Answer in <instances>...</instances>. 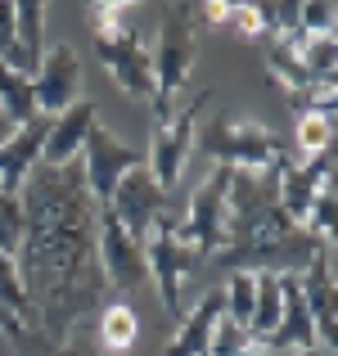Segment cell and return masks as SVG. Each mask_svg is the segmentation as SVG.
<instances>
[{
	"instance_id": "6da1fadb",
	"label": "cell",
	"mask_w": 338,
	"mask_h": 356,
	"mask_svg": "<svg viewBox=\"0 0 338 356\" xmlns=\"http://www.w3.org/2000/svg\"><path fill=\"white\" fill-rule=\"evenodd\" d=\"M18 199L27 230L14 270L32 307V334L54 352L108 298L99 266V203L86 190L81 163H36Z\"/></svg>"
},
{
	"instance_id": "7a4b0ae2",
	"label": "cell",
	"mask_w": 338,
	"mask_h": 356,
	"mask_svg": "<svg viewBox=\"0 0 338 356\" xmlns=\"http://www.w3.org/2000/svg\"><path fill=\"white\" fill-rule=\"evenodd\" d=\"M234 167L230 194H225V243L217 248L221 270H275V275H298L321 248V235L293 221L280 208V167Z\"/></svg>"
},
{
	"instance_id": "3957f363",
	"label": "cell",
	"mask_w": 338,
	"mask_h": 356,
	"mask_svg": "<svg viewBox=\"0 0 338 356\" xmlns=\"http://www.w3.org/2000/svg\"><path fill=\"white\" fill-rule=\"evenodd\" d=\"M154 63V122L176 113V95L190 86L194 63H199V9L190 0L167 5L163 32H158V50L149 54Z\"/></svg>"
},
{
	"instance_id": "277c9868",
	"label": "cell",
	"mask_w": 338,
	"mask_h": 356,
	"mask_svg": "<svg viewBox=\"0 0 338 356\" xmlns=\"http://www.w3.org/2000/svg\"><path fill=\"white\" fill-rule=\"evenodd\" d=\"M176 221L181 217H158L154 221V230L145 235V266H149V275L158 280V289H163V307H167V316H176L181 321L185 316V302H181V284H185V275L190 270H199L203 266V257H199V248L194 243H185L181 235H176Z\"/></svg>"
},
{
	"instance_id": "5b68a950",
	"label": "cell",
	"mask_w": 338,
	"mask_h": 356,
	"mask_svg": "<svg viewBox=\"0 0 338 356\" xmlns=\"http://www.w3.org/2000/svg\"><path fill=\"white\" fill-rule=\"evenodd\" d=\"M194 149L212 154L225 167H248V172H257V167H275L280 158L289 154V149L280 145L261 122H234V118H212L208 131L194 140Z\"/></svg>"
},
{
	"instance_id": "8992f818",
	"label": "cell",
	"mask_w": 338,
	"mask_h": 356,
	"mask_svg": "<svg viewBox=\"0 0 338 356\" xmlns=\"http://www.w3.org/2000/svg\"><path fill=\"white\" fill-rule=\"evenodd\" d=\"M230 172L234 167H225V163L212 167L208 181L190 190V203H185L181 221H176V235L185 243H194L203 261H212L217 248L225 243V194H230Z\"/></svg>"
},
{
	"instance_id": "52a82bcc",
	"label": "cell",
	"mask_w": 338,
	"mask_h": 356,
	"mask_svg": "<svg viewBox=\"0 0 338 356\" xmlns=\"http://www.w3.org/2000/svg\"><path fill=\"white\" fill-rule=\"evenodd\" d=\"M208 99H212V90H199L194 99H185L181 113L154 122V131H149L145 167L163 190H172V185L185 176V163H190V154H194V122H199V108L208 104Z\"/></svg>"
},
{
	"instance_id": "ba28073f",
	"label": "cell",
	"mask_w": 338,
	"mask_h": 356,
	"mask_svg": "<svg viewBox=\"0 0 338 356\" xmlns=\"http://www.w3.org/2000/svg\"><path fill=\"white\" fill-rule=\"evenodd\" d=\"M104 208L122 221V230H127L131 239L145 243V235L154 230V221L172 212V190H163V185L149 176V167L140 163V167H131V172L118 181V190H113V199L104 203Z\"/></svg>"
},
{
	"instance_id": "9c48e42d",
	"label": "cell",
	"mask_w": 338,
	"mask_h": 356,
	"mask_svg": "<svg viewBox=\"0 0 338 356\" xmlns=\"http://www.w3.org/2000/svg\"><path fill=\"white\" fill-rule=\"evenodd\" d=\"M77 163H81V176H86L90 199L104 208V203L113 199V190H118L122 176H127L131 167L145 163V149L122 145V140L113 136V131H104V127H90V136H86V145H81Z\"/></svg>"
},
{
	"instance_id": "30bf717a",
	"label": "cell",
	"mask_w": 338,
	"mask_h": 356,
	"mask_svg": "<svg viewBox=\"0 0 338 356\" xmlns=\"http://www.w3.org/2000/svg\"><path fill=\"white\" fill-rule=\"evenodd\" d=\"M95 54L108 68V77L118 81L127 95L136 99H154V63H149L145 36L140 27H118V32H95Z\"/></svg>"
},
{
	"instance_id": "8fae6325",
	"label": "cell",
	"mask_w": 338,
	"mask_h": 356,
	"mask_svg": "<svg viewBox=\"0 0 338 356\" xmlns=\"http://www.w3.org/2000/svg\"><path fill=\"white\" fill-rule=\"evenodd\" d=\"M334 243L325 239L316 248V257L298 270V289H303V302L312 312L316 325V343L325 352H338V284H334Z\"/></svg>"
},
{
	"instance_id": "7c38bea8",
	"label": "cell",
	"mask_w": 338,
	"mask_h": 356,
	"mask_svg": "<svg viewBox=\"0 0 338 356\" xmlns=\"http://www.w3.org/2000/svg\"><path fill=\"white\" fill-rule=\"evenodd\" d=\"M99 266H104L108 289H122V293H136L149 284L145 248H140V239L122 230V221L108 208H99Z\"/></svg>"
},
{
	"instance_id": "4fadbf2b",
	"label": "cell",
	"mask_w": 338,
	"mask_h": 356,
	"mask_svg": "<svg viewBox=\"0 0 338 356\" xmlns=\"http://www.w3.org/2000/svg\"><path fill=\"white\" fill-rule=\"evenodd\" d=\"M32 90H36V108H41L45 118H59L63 108L77 99V90H81V59H77V50H72L68 41L45 45L41 63H36V72H32Z\"/></svg>"
},
{
	"instance_id": "5bb4252c",
	"label": "cell",
	"mask_w": 338,
	"mask_h": 356,
	"mask_svg": "<svg viewBox=\"0 0 338 356\" xmlns=\"http://www.w3.org/2000/svg\"><path fill=\"white\" fill-rule=\"evenodd\" d=\"M90 127H99V104H95V99H72L59 118H50V136H45L41 163L45 167L77 163V154H81V145H86Z\"/></svg>"
},
{
	"instance_id": "9a60e30c",
	"label": "cell",
	"mask_w": 338,
	"mask_h": 356,
	"mask_svg": "<svg viewBox=\"0 0 338 356\" xmlns=\"http://www.w3.org/2000/svg\"><path fill=\"white\" fill-rule=\"evenodd\" d=\"M330 167H334V149H325V154H316V158H289V163L280 167V208L293 221L307 217V208H312L316 194H321V185L330 181Z\"/></svg>"
},
{
	"instance_id": "2e32d148",
	"label": "cell",
	"mask_w": 338,
	"mask_h": 356,
	"mask_svg": "<svg viewBox=\"0 0 338 356\" xmlns=\"http://www.w3.org/2000/svg\"><path fill=\"white\" fill-rule=\"evenodd\" d=\"M45 136H50V118L45 113L23 122V127H14V136L0 145V190H9V194L23 190V181L36 172V163H41Z\"/></svg>"
},
{
	"instance_id": "e0dca14e",
	"label": "cell",
	"mask_w": 338,
	"mask_h": 356,
	"mask_svg": "<svg viewBox=\"0 0 338 356\" xmlns=\"http://www.w3.org/2000/svg\"><path fill=\"white\" fill-rule=\"evenodd\" d=\"M221 316H225V307H221V284H217L181 316V330L172 334L163 356H208V339H212Z\"/></svg>"
},
{
	"instance_id": "ac0fdd59",
	"label": "cell",
	"mask_w": 338,
	"mask_h": 356,
	"mask_svg": "<svg viewBox=\"0 0 338 356\" xmlns=\"http://www.w3.org/2000/svg\"><path fill=\"white\" fill-rule=\"evenodd\" d=\"M140 339V312L131 307V298H113L99 302V321H95V348L104 356H122L131 352Z\"/></svg>"
},
{
	"instance_id": "d6986e66",
	"label": "cell",
	"mask_w": 338,
	"mask_h": 356,
	"mask_svg": "<svg viewBox=\"0 0 338 356\" xmlns=\"http://www.w3.org/2000/svg\"><path fill=\"white\" fill-rule=\"evenodd\" d=\"M252 280H257V298H252L248 334L261 343L280 325V307H284V275H275V270H252Z\"/></svg>"
},
{
	"instance_id": "ffe728a7",
	"label": "cell",
	"mask_w": 338,
	"mask_h": 356,
	"mask_svg": "<svg viewBox=\"0 0 338 356\" xmlns=\"http://www.w3.org/2000/svg\"><path fill=\"white\" fill-rule=\"evenodd\" d=\"M0 108H5V118L14 122V127L41 118V108H36V90H32V77H27V72L5 68V63H0Z\"/></svg>"
},
{
	"instance_id": "44dd1931",
	"label": "cell",
	"mask_w": 338,
	"mask_h": 356,
	"mask_svg": "<svg viewBox=\"0 0 338 356\" xmlns=\"http://www.w3.org/2000/svg\"><path fill=\"white\" fill-rule=\"evenodd\" d=\"M45 5H50V0H14L18 45H23L32 72H36V63H41V54H45Z\"/></svg>"
},
{
	"instance_id": "7402d4cb",
	"label": "cell",
	"mask_w": 338,
	"mask_h": 356,
	"mask_svg": "<svg viewBox=\"0 0 338 356\" xmlns=\"http://www.w3.org/2000/svg\"><path fill=\"white\" fill-rule=\"evenodd\" d=\"M334 149V113H303L293 118V140H289V158H316Z\"/></svg>"
},
{
	"instance_id": "603a6c76",
	"label": "cell",
	"mask_w": 338,
	"mask_h": 356,
	"mask_svg": "<svg viewBox=\"0 0 338 356\" xmlns=\"http://www.w3.org/2000/svg\"><path fill=\"white\" fill-rule=\"evenodd\" d=\"M252 298H257V280L252 270H225V284H221V307L230 321H239L248 330L252 321Z\"/></svg>"
},
{
	"instance_id": "cb8c5ba5",
	"label": "cell",
	"mask_w": 338,
	"mask_h": 356,
	"mask_svg": "<svg viewBox=\"0 0 338 356\" xmlns=\"http://www.w3.org/2000/svg\"><path fill=\"white\" fill-rule=\"evenodd\" d=\"M248 352H257V339H252L239 321L221 316L217 330H212V339H208V356H248Z\"/></svg>"
},
{
	"instance_id": "d4e9b609",
	"label": "cell",
	"mask_w": 338,
	"mask_h": 356,
	"mask_svg": "<svg viewBox=\"0 0 338 356\" xmlns=\"http://www.w3.org/2000/svg\"><path fill=\"white\" fill-rule=\"evenodd\" d=\"M145 5V0H86V18L90 32H118V27H131V14Z\"/></svg>"
},
{
	"instance_id": "484cf974",
	"label": "cell",
	"mask_w": 338,
	"mask_h": 356,
	"mask_svg": "<svg viewBox=\"0 0 338 356\" xmlns=\"http://www.w3.org/2000/svg\"><path fill=\"white\" fill-rule=\"evenodd\" d=\"M27 217H23V199L9 190H0V252L5 257H18V243H23Z\"/></svg>"
},
{
	"instance_id": "4316f807",
	"label": "cell",
	"mask_w": 338,
	"mask_h": 356,
	"mask_svg": "<svg viewBox=\"0 0 338 356\" xmlns=\"http://www.w3.org/2000/svg\"><path fill=\"white\" fill-rule=\"evenodd\" d=\"M0 63L14 72L32 77V63H27L23 45H18V27H14V0H0Z\"/></svg>"
},
{
	"instance_id": "83f0119b",
	"label": "cell",
	"mask_w": 338,
	"mask_h": 356,
	"mask_svg": "<svg viewBox=\"0 0 338 356\" xmlns=\"http://www.w3.org/2000/svg\"><path fill=\"white\" fill-rule=\"evenodd\" d=\"M334 23H338V0H303V9H298V32L334 36Z\"/></svg>"
},
{
	"instance_id": "f1b7e54d",
	"label": "cell",
	"mask_w": 338,
	"mask_h": 356,
	"mask_svg": "<svg viewBox=\"0 0 338 356\" xmlns=\"http://www.w3.org/2000/svg\"><path fill=\"white\" fill-rule=\"evenodd\" d=\"M45 356H99V348H86V343H81V330H72L68 339L59 343V348L45 352Z\"/></svg>"
},
{
	"instance_id": "f546056e",
	"label": "cell",
	"mask_w": 338,
	"mask_h": 356,
	"mask_svg": "<svg viewBox=\"0 0 338 356\" xmlns=\"http://www.w3.org/2000/svg\"><path fill=\"white\" fill-rule=\"evenodd\" d=\"M9 136H14V122H9V118H5V108H0V145H5Z\"/></svg>"
},
{
	"instance_id": "4dcf8cb0",
	"label": "cell",
	"mask_w": 338,
	"mask_h": 356,
	"mask_svg": "<svg viewBox=\"0 0 338 356\" xmlns=\"http://www.w3.org/2000/svg\"><path fill=\"white\" fill-rule=\"evenodd\" d=\"M289 356H334V352H325V348H307V352H289Z\"/></svg>"
}]
</instances>
